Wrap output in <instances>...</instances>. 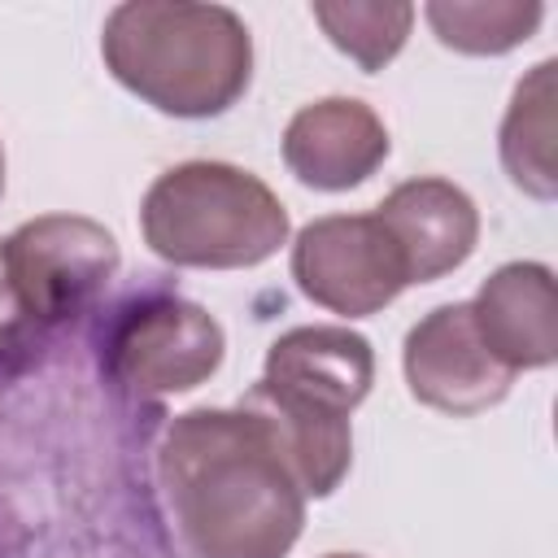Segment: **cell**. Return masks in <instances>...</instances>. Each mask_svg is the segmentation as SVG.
I'll return each mask as SVG.
<instances>
[{"instance_id": "6da1fadb", "label": "cell", "mask_w": 558, "mask_h": 558, "mask_svg": "<svg viewBox=\"0 0 558 558\" xmlns=\"http://www.w3.org/2000/svg\"><path fill=\"white\" fill-rule=\"evenodd\" d=\"M157 475L192 558H288L305 493L253 414L187 410L157 449Z\"/></svg>"}, {"instance_id": "7a4b0ae2", "label": "cell", "mask_w": 558, "mask_h": 558, "mask_svg": "<svg viewBox=\"0 0 558 558\" xmlns=\"http://www.w3.org/2000/svg\"><path fill=\"white\" fill-rule=\"evenodd\" d=\"M100 57L144 105L170 118L227 113L253 78V39L235 9L126 0L105 17Z\"/></svg>"}, {"instance_id": "3957f363", "label": "cell", "mask_w": 558, "mask_h": 558, "mask_svg": "<svg viewBox=\"0 0 558 558\" xmlns=\"http://www.w3.org/2000/svg\"><path fill=\"white\" fill-rule=\"evenodd\" d=\"M144 244L170 266L244 270L288 240L283 201L227 161H183L153 179L140 205Z\"/></svg>"}, {"instance_id": "277c9868", "label": "cell", "mask_w": 558, "mask_h": 558, "mask_svg": "<svg viewBox=\"0 0 558 558\" xmlns=\"http://www.w3.org/2000/svg\"><path fill=\"white\" fill-rule=\"evenodd\" d=\"M227 336L209 310L183 296L131 301L105 336V371L135 397L192 392L222 366Z\"/></svg>"}, {"instance_id": "5b68a950", "label": "cell", "mask_w": 558, "mask_h": 558, "mask_svg": "<svg viewBox=\"0 0 558 558\" xmlns=\"http://www.w3.org/2000/svg\"><path fill=\"white\" fill-rule=\"evenodd\" d=\"M13 283L39 327H61L92 310L118 275V240L83 214H44L22 222L9 240Z\"/></svg>"}, {"instance_id": "8992f818", "label": "cell", "mask_w": 558, "mask_h": 558, "mask_svg": "<svg viewBox=\"0 0 558 558\" xmlns=\"http://www.w3.org/2000/svg\"><path fill=\"white\" fill-rule=\"evenodd\" d=\"M292 279L314 305L344 318L379 314L410 283L375 214H327L305 222L292 240Z\"/></svg>"}, {"instance_id": "52a82bcc", "label": "cell", "mask_w": 558, "mask_h": 558, "mask_svg": "<svg viewBox=\"0 0 558 558\" xmlns=\"http://www.w3.org/2000/svg\"><path fill=\"white\" fill-rule=\"evenodd\" d=\"M401 366L414 401L453 418L493 410L514 384V371H506L480 340L466 301L436 305L432 314H423L405 336Z\"/></svg>"}, {"instance_id": "ba28073f", "label": "cell", "mask_w": 558, "mask_h": 558, "mask_svg": "<svg viewBox=\"0 0 558 558\" xmlns=\"http://www.w3.org/2000/svg\"><path fill=\"white\" fill-rule=\"evenodd\" d=\"M257 384L283 401L349 418L375 384V353L349 327H292L266 349Z\"/></svg>"}, {"instance_id": "9c48e42d", "label": "cell", "mask_w": 558, "mask_h": 558, "mask_svg": "<svg viewBox=\"0 0 558 558\" xmlns=\"http://www.w3.org/2000/svg\"><path fill=\"white\" fill-rule=\"evenodd\" d=\"M388 157V126L366 100L327 96L292 113L283 131L288 170L318 192H349L366 183Z\"/></svg>"}, {"instance_id": "30bf717a", "label": "cell", "mask_w": 558, "mask_h": 558, "mask_svg": "<svg viewBox=\"0 0 558 558\" xmlns=\"http://www.w3.org/2000/svg\"><path fill=\"white\" fill-rule=\"evenodd\" d=\"M375 218L392 235L410 283H432V279L458 270L480 240L475 201L458 183L436 179V174L397 183L379 201Z\"/></svg>"}, {"instance_id": "8fae6325", "label": "cell", "mask_w": 558, "mask_h": 558, "mask_svg": "<svg viewBox=\"0 0 558 558\" xmlns=\"http://www.w3.org/2000/svg\"><path fill=\"white\" fill-rule=\"evenodd\" d=\"M466 305L480 340L506 371H541L558 357V292L549 266L506 262Z\"/></svg>"}, {"instance_id": "7c38bea8", "label": "cell", "mask_w": 558, "mask_h": 558, "mask_svg": "<svg viewBox=\"0 0 558 558\" xmlns=\"http://www.w3.org/2000/svg\"><path fill=\"white\" fill-rule=\"evenodd\" d=\"M240 410L262 423V432L270 436V445L279 449L283 466L292 471V480L305 497H331L340 488V480L349 475V462H353V436H349L344 414L283 401V397L266 392L262 384H253L240 397Z\"/></svg>"}, {"instance_id": "4fadbf2b", "label": "cell", "mask_w": 558, "mask_h": 558, "mask_svg": "<svg viewBox=\"0 0 558 558\" xmlns=\"http://www.w3.org/2000/svg\"><path fill=\"white\" fill-rule=\"evenodd\" d=\"M554 61H541L519 87L501 122V166L514 187L536 201H554L558 192V161H554Z\"/></svg>"}, {"instance_id": "5bb4252c", "label": "cell", "mask_w": 558, "mask_h": 558, "mask_svg": "<svg viewBox=\"0 0 558 558\" xmlns=\"http://www.w3.org/2000/svg\"><path fill=\"white\" fill-rule=\"evenodd\" d=\"M436 39L466 57H501L532 39L545 9L536 0H432L423 9Z\"/></svg>"}, {"instance_id": "9a60e30c", "label": "cell", "mask_w": 558, "mask_h": 558, "mask_svg": "<svg viewBox=\"0 0 558 558\" xmlns=\"http://www.w3.org/2000/svg\"><path fill=\"white\" fill-rule=\"evenodd\" d=\"M310 13L323 35L366 74L384 70L405 48V35L414 26V4L405 0H318Z\"/></svg>"}, {"instance_id": "2e32d148", "label": "cell", "mask_w": 558, "mask_h": 558, "mask_svg": "<svg viewBox=\"0 0 558 558\" xmlns=\"http://www.w3.org/2000/svg\"><path fill=\"white\" fill-rule=\"evenodd\" d=\"M39 323L31 318L17 283H13V270H9V253H4V240H0V375H13L31 362L35 344H39Z\"/></svg>"}, {"instance_id": "e0dca14e", "label": "cell", "mask_w": 558, "mask_h": 558, "mask_svg": "<svg viewBox=\"0 0 558 558\" xmlns=\"http://www.w3.org/2000/svg\"><path fill=\"white\" fill-rule=\"evenodd\" d=\"M0 192H4V148H0Z\"/></svg>"}, {"instance_id": "ac0fdd59", "label": "cell", "mask_w": 558, "mask_h": 558, "mask_svg": "<svg viewBox=\"0 0 558 558\" xmlns=\"http://www.w3.org/2000/svg\"><path fill=\"white\" fill-rule=\"evenodd\" d=\"M323 558H362V554H323Z\"/></svg>"}]
</instances>
